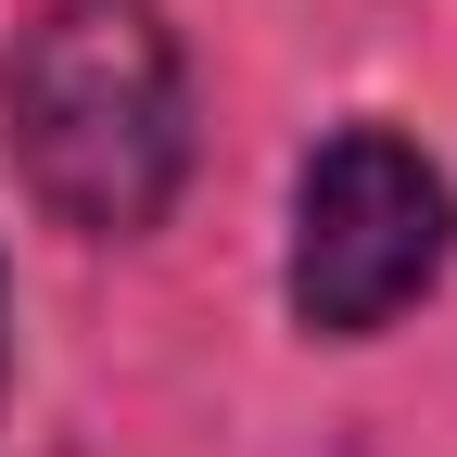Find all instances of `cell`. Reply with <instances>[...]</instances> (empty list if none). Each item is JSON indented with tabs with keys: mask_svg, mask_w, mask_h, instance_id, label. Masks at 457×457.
<instances>
[{
	"mask_svg": "<svg viewBox=\"0 0 457 457\" xmlns=\"http://www.w3.org/2000/svg\"><path fill=\"white\" fill-rule=\"evenodd\" d=\"M0 114L38 216L89 242H140L191 179V64L153 0H51L0 51Z\"/></svg>",
	"mask_w": 457,
	"mask_h": 457,
	"instance_id": "1",
	"label": "cell"
},
{
	"mask_svg": "<svg viewBox=\"0 0 457 457\" xmlns=\"http://www.w3.org/2000/svg\"><path fill=\"white\" fill-rule=\"evenodd\" d=\"M445 242H457L445 165L394 128H330L293 179V318L369 343L445 279Z\"/></svg>",
	"mask_w": 457,
	"mask_h": 457,
	"instance_id": "2",
	"label": "cell"
},
{
	"mask_svg": "<svg viewBox=\"0 0 457 457\" xmlns=\"http://www.w3.org/2000/svg\"><path fill=\"white\" fill-rule=\"evenodd\" d=\"M0 369H13V305H0Z\"/></svg>",
	"mask_w": 457,
	"mask_h": 457,
	"instance_id": "3",
	"label": "cell"
}]
</instances>
